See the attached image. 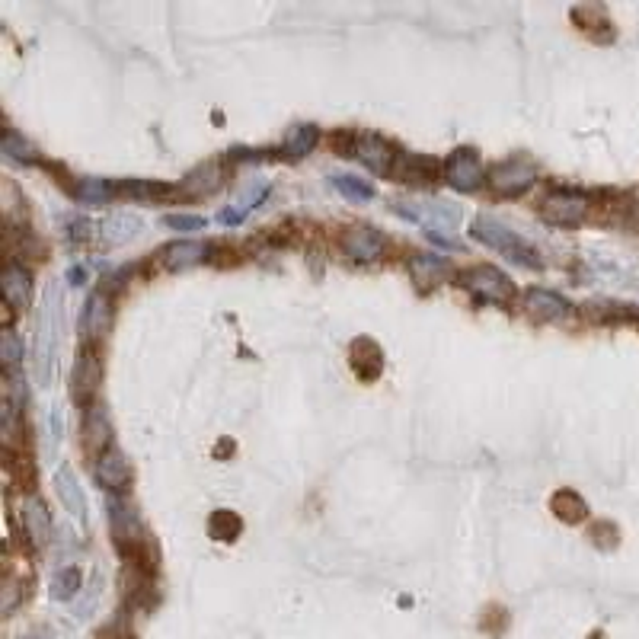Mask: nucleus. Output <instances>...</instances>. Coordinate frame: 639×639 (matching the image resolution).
<instances>
[{"label": "nucleus", "mask_w": 639, "mask_h": 639, "mask_svg": "<svg viewBox=\"0 0 639 639\" xmlns=\"http://www.w3.org/2000/svg\"><path fill=\"white\" fill-rule=\"evenodd\" d=\"M470 237L480 240V243H486L489 250L502 253L505 259H512L515 266L540 269V256H537V250L531 247V243H524L515 231H509V227L499 224L496 218L480 215L477 221H473V227H470Z\"/></svg>", "instance_id": "nucleus-1"}, {"label": "nucleus", "mask_w": 639, "mask_h": 639, "mask_svg": "<svg viewBox=\"0 0 639 639\" xmlns=\"http://www.w3.org/2000/svg\"><path fill=\"white\" fill-rule=\"evenodd\" d=\"M58 314H61V288L48 285L42 314H39V339H36V374L39 381H48V371L55 365V339H58Z\"/></svg>", "instance_id": "nucleus-2"}, {"label": "nucleus", "mask_w": 639, "mask_h": 639, "mask_svg": "<svg viewBox=\"0 0 639 639\" xmlns=\"http://www.w3.org/2000/svg\"><path fill=\"white\" fill-rule=\"evenodd\" d=\"M473 298L477 301H486V304H512L515 298V288L512 282L505 278V272H499L496 266H473V269H464L461 278H457Z\"/></svg>", "instance_id": "nucleus-3"}, {"label": "nucleus", "mask_w": 639, "mask_h": 639, "mask_svg": "<svg viewBox=\"0 0 639 639\" xmlns=\"http://www.w3.org/2000/svg\"><path fill=\"white\" fill-rule=\"evenodd\" d=\"M588 195L576 189H556L540 202V218L553 227H579L588 218Z\"/></svg>", "instance_id": "nucleus-4"}, {"label": "nucleus", "mask_w": 639, "mask_h": 639, "mask_svg": "<svg viewBox=\"0 0 639 639\" xmlns=\"http://www.w3.org/2000/svg\"><path fill=\"white\" fill-rule=\"evenodd\" d=\"M537 183V163H531L528 157H512V160H502L499 167L489 170V186L499 195H521L528 192Z\"/></svg>", "instance_id": "nucleus-5"}, {"label": "nucleus", "mask_w": 639, "mask_h": 639, "mask_svg": "<svg viewBox=\"0 0 639 639\" xmlns=\"http://www.w3.org/2000/svg\"><path fill=\"white\" fill-rule=\"evenodd\" d=\"M445 179L457 189V192H477L486 183V170H483V160L477 151H470V147H461V151H454L445 160Z\"/></svg>", "instance_id": "nucleus-6"}, {"label": "nucleus", "mask_w": 639, "mask_h": 639, "mask_svg": "<svg viewBox=\"0 0 639 639\" xmlns=\"http://www.w3.org/2000/svg\"><path fill=\"white\" fill-rule=\"evenodd\" d=\"M100 384H103V362H100V355H96V349L87 346L84 352L77 355L74 378H71V397L80 406H90V400L96 397Z\"/></svg>", "instance_id": "nucleus-7"}, {"label": "nucleus", "mask_w": 639, "mask_h": 639, "mask_svg": "<svg viewBox=\"0 0 639 639\" xmlns=\"http://www.w3.org/2000/svg\"><path fill=\"white\" fill-rule=\"evenodd\" d=\"M339 247L355 262H371V259H378L384 253V234L374 231L371 224H352V227L342 231Z\"/></svg>", "instance_id": "nucleus-8"}, {"label": "nucleus", "mask_w": 639, "mask_h": 639, "mask_svg": "<svg viewBox=\"0 0 639 639\" xmlns=\"http://www.w3.org/2000/svg\"><path fill=\"white\" fill-rule=\"evenodd\" d=\"M445 167H438L432 157H422V154H400L397 157V167H393V179L403 186H435L438 183V173Z\"/></svg>", "instance_id": "nucleus-9"}, {"label": "nucleus", "mask_w": 639, "mask_h": 639, "mask_svg": "<svg viewBox=\"0 0 639 639\" xmlns=\"http://www.w3.org/2000/svg\"><path fill=\"white\" fill-rule=\"evenodd\" d=\"M397 151L378 135H362L358 138V147H355V160H362L365 167L371 173H381V176H390L393 167H397Z\"/></svg>", "instance_id": "nucleus-10"}, {"label": "nucleus", "mask_w": 639, "mask_h": 639, "mask_svg": "<svg viewBox=\"0 0 639 639\" xmlns=\"http://www.w3.org/2000/svg\"><path fill=\"white\" fill-rule=\"evenodd\" d=\"M55 493L64 502V509H68L77 521H87V499H84V489H80V480L71 464H61L55 470Z\"/></svg>", "instance_id": "nucleus-11"}, {"label": "nucleus", "mask_w": 639, "mask_h": 639, "mask_svg": "<svg viewBox=\"0 0 639 639\" xmlns=\"http://www.w3.org/2000/svg\"><path fill=\"white\" fill-rule=\"evenodd\" d=\"M524 307L534 320H563L572 314V304L566 298H560L556 291H544V288H531L524 294Z\"/></svg>", "instance_id": "nucleus-12"}, {"label": "nucleus", "mask_w": 639, "mask_h": 639, "mask_svg": "<svg viewBox=\"0 0 639 639\" xmlns=\"http://www.w3.org/2000/svg\"><path fill=\"white\" fill-rule=\"evenodd\" d=\"M20 518H23V528H26L29 540H32L36 547H45L48 540H52V515H48L45 502H42L39 496H26V499H23Z\"/></svg>", "instance_id": "nucleus-13"}, {"label": "nucleus", "mask_w": 639, "mask_h": 639, "mask_svg": "<svg viewBox=\"0 0 639 639\" xmlns=\"http://www.w3.org/2000/svg\"><path fill=\"white\" fill-rule=\"evenodd\" d=\"M0 288H4L7 307L23 310L29 304V294H32V278H29L26 266H20V262H7L4 272H0Z\"/></svg>", "instance_id": "nucleus-14"}, {"label": "nucleus", "mask_w": 639, "mask_h": 639, "mask_svg": "<svg viewBox=\"0 0 639 639\" xmlns=\"http://www.w3.org/2000/svg\"><path fill=\"white\" fill-rule=\"evenodd\" d=\"M409 275H413V282L425 291V288H435L441 285L445 278L451 275V262L445 256H432V253H416L409 259Z\"/></svg>", "instance_id": "nucleus-15"}, {"label": "nucleus", "mask_w": 639, "mask_h": 639, "mask_svg": "<svg viewBox=\"0 0 639 639\" xmlns=\"http://www.w3.org/2000/svg\"><path fill=\"white\" fill-rule=\"evenodd\" d=\"M96 480H100L106 489H112V493H122V489L131 483V467L122 457V451L109 448L96 457Z\"/></svg>", "instance_id": "nucleus-16"}, {"label": "nucleus", "mask_w": 639, "mask_h": 639, "mask_svg": "<svg viewBox=\"0 0 639 639\" xmlns=\"http://www.w3.org/2000/svg\"><path fill=\"white\" fill-rule=\"evenodd\" d=\"M208 256H211V247H208V243H202V240H176L160 253L163 266L173 269V272L199 266V262H205Z\"/></svg>", "instance_id": "nucleus-17"}, {"label": "nucleus", "mask_w": 639, "mask_h": 639, "mask_svg": "<svg viewBox=\"0 0 639 639\" xmlns=\"http://www.w3.org/2000/svg\"><path fill=\"white\" fill-rule=\"evenodd\" d=\"M109 320H112V301L106 291H93L87 304H84V317H80V330H84L87 339H96L109 330Z\"/></svg>", "instance_id": "nucleus-18"}, {"label": "nucleus", "mask_w": 639, "mask_h": 639, "mask_svg": "<svg viewBox=\"0 0 639 639\" xmlns=\"http://www.w3.org/2000/svg\"><path fill=\"white\" fill-rule=\"evenodd\" d=\"M352 368H355L358 378L374 381L384 368V352L374 346L371 339H358L352 346Z\"/></svg>", "instance_id": "nucleus-19"}, {"label": "nucleus", "mask_w": 639, "mask_h": 639, "mask_svg": "<svg viewBox=\"0 0 639 639\" xmlns=\"http://www.w3.org/2000/svg\"><path fill=\"white\" fill-rule=\"evenodd\" d=\"M84 438H87V448L96 451V457H100L103 451H109V419L103 413V406H93L87 419H84Z\"/></svg>", "instance_id": "nucleus-20"}, {"label": "nucleus", "mask_w": 639, "mask_h": 639, "mask_svg": "<svg viewBox=\"0 0 639 639\" xmlns=\"http://www.w3.org/2000/svg\"><path fill=\"white\" fill-rule=\"evenodd\" d=\"M320 141V128L317 125H291L285 135V154L291 160H301L317 147Z\"/></svg>", "instance_id": "nucleus-21"}, {"label": "nucleus", "mask_w": 639, "mask_h": 639, "mask_svg": "<svg viewBox=\"0 0 639 639\" xmlns=\"http://www.w3.org/2000/svg\"><path fill=\"white\" fill-rule=\"evenodd\" d=\"M550 505H553L556 518L566 521V524H579V521L588 518V502H585L579 493H572V489H563V493H556Z\"/></svg>", "instance_id": "nucleus-22"}, {"label": "nucleus", "mask_w": 639, "mask_h": 639, "mask_svg": "<svg viewBox=\"0 0 639 639\" xmlns=\"http://www.w3.org/2000/svg\"><path fill=\"white\" fill-rule=\"evenodd\" d=\"M100 231H103V237L109 243H125V240H131L141 231V221L135 215H128V211H119V215H112V218L103 221Z\"/></svg>", "instance_id": "nucleus-23"}, {"label": "nucleus", "mask_w": 639, "mask_h": 639, "mask_svg": "<svg viewBox=\"0 0 639 639\" xmlns=\"http://www.w3.org/2000/svg\"><path fill=\"white\" fill-rule=\"evenodd\" d=\"M4 157L13 163H39V151L13 128L4 131Z\"/></svg>", "instance_id": "nucleus-24"}, {"label": "nucleus", "mask_w": 639, "mask_h": 639, "mask_svg": "<svg viewBox=\"0 0 639 639\" xmlns=\"http://www.w3.org/2000/svg\"><path fill=\"white\" fill-rule=\"evenodd\" d=\"M112 192H116V189H112V183H109V179H96V176H90V179H80V183L74 186L77 202H84V205H103Z\"/></svg>", "instance_id": "nucleus-25"}, {"label": "nucleus", "mask_w": 639, "mask_h": 639, "mask_svg": "<svg viewBox=\"0 0 639 639\" xmlns=\"http://www.w3.org/2000/svg\"><path fill=\"white\" fill-rule=\"evenodd\" d=\"M333 179V186L346 195L349 202H371L374 199V189L365 183V179H358V176H349V173H336L330 176Z\"/></svg>", "instance_id": "nucleus-26"}, {"label": "nucleus", "mask_w": 639, "mask_h": 639, "mask_svg": "<svg viewBox=\"0 0 639 639\" xmlns=\"http://www.w3.org/2000/svg\"><path fill=\"white\" fill-rule=\"evenodd\" d=\"M208 531H211V537H215V540H237V534L243 531V521L234 512L218 509L208 521Z\"/></svg>", "instance_id": "nucleus-27"}, {"label": "nucleus", "mask_w": 639, "mask_h": 639, "mask_svg": "<svg viewBox=\"0 0 639 639\" xmlns=\"http://www.w3.org/2000/svg\"><path fill=\"white\" fill-rule=\"evenodd\" d=\"M119 192L135 195V199H167V195H173V186L151 183V179H131V183L119 186Z\"/></svg>", "instance_id": "nucleus-28"}, {"label": "nucleus", "mask_w": 639, "mask_h": 639, "mask_svg": "<svg viewBox=\"0 0 639 639\" xmlns=\"http://www.w3.org/2000/svg\"><path fill=\"white\" fill-rule=\"evenodd\" d=\"M0 358H4L7 371H13L23 358V346H20V339H16V333L10 330V326L4 330V336H0Z\"/></svg>", "instance_id": "nucleus-29"}, {"label": "nucleus", "mask_w": 639, "mask_h": 639, "mask_svg": "<svg viewBox=\"0 0 639 639\" xmlns=\"http://www.w3.org/2000/svg\"><path fill=\"white\" fill-rule=\"evenodd\" d=\"M77 588H80V572L77 569H64V572H58V579H55V598L58 601H68V598H74L77 595Z\"/></svg>", "instance_id": "nucleus-30"}, {"label": "nucleus", "mask_w": 639, "mask_h": 639, "mask_svg": "<svg viewBox=\"0 0 639 639\" xmlns=\"http://www.w3.org/2000/svg\"><path fill=\"white\" fill-rule=\"evenodd\" d=\"M163 224L173 227V231L189 234V231H205L208 221H205L202 215H167V218H163Z\"/></svg>", "instance_id": "nucleus-31"}, {"label": "nucleus", "mask_w": 639, "mask_h": 639, "mask_svg": "<svg viewBox=\"0 0 639 639\" xmlns=\"http://www.w3.org/2000/svg\"><path fill=\"white\" fill-rule=\"evenodd\" d=\"M61 409L58 406H52V409H48V441H52V448L58 445V441H61Z\"/></svg>", "instance_id": "nucleus-32"}]
</instances>
